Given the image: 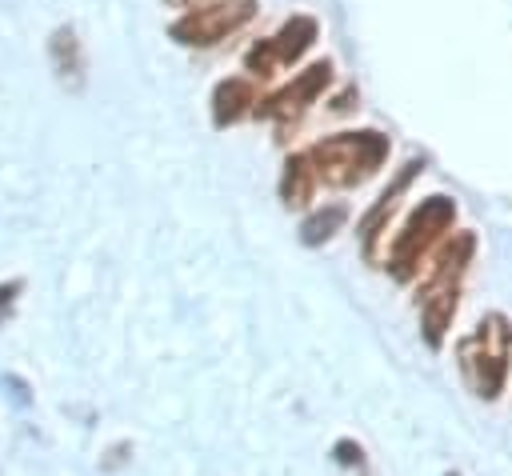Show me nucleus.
<instances>
[{"mask_svg":"<svg viewBox=\"0 0 512 476\" xmlns=\"http://www.w3.org/2000/svg\"><path fill=\"white\" fill-rule=\"evenodd\" d=\"M388 156V136L380 132H340L324 136L308 148V160L316 168V180L332 188H352L364 184Z\"/></svg>","mask_w":512,"mask_h":476,"instance_id":"1","label":"nucleus"},{"mask_svg":"<svg viewBox=\"0 0 512 476\" xmlns=\"http://www.w3.org/2000/svg\"><path fill=\"white\" fill-rule=\"evenodd\" d=\"M508 356H512V328L500 312H492L460 344V368L476 396H484V400L500 396V388L508 380Z\"/></svg>","mask_w":512,"mask_h":476,"instance_id":"2","label":"nucleus"},{"mask_svg":"<svg viewBox=\"0 0 512 476\" xmlns=\"http://www.w3.org/2000/svg\"><path fill=\"white\" fill-rule=\"evenodd\" d=\"M452 220H456V204H452L448 196H428V200L408 216L404 232H400L396 244H392V276H396V280H412L416 268H420V260H424V252L452 228Z\"/></svg>","mask_w":512,"mask_h":476,"instance_id":"3","label":"nucleus"},{"mask_svg":"<svg viewBox=\"0 0 512 476\" xmlns=\"http://www.w3.org/2000/svg\"><path fill=\"white\" fill-rule=\"evenodd\" d=\"M252 16H256V0H216V4H204V8L184 12L180 20H172L168 32H172V40H180V44L208 48V44L224 40L228 32L244 28Z\"/></svg>","mask_w":512,"mask_h":476,"instance_id":"4","label":"nucleus"},{"mask_svg":"<svg viewBox=\"0 0 512 476\" xmlns=\"http://www.w3.org/2000/svg\"><path fill=\"white\" fill-rule=\"evenodd\" d=\"M312 40H316V20H312V16H292L276 36L260 40V44L244 56V64H248L256 76H272L276 68L300 60V56L312 48Z\"/></svg>","mask_w":512,"mask_h":476,"instance_id":"5","label":"nucleus"},{"mask_svg":"<svg viewBox=\"0 0 512 476\" xmlns=\"http://www.w3.org/2000/svg\"><path fill=\"white\" fill-rule=\"evenodd\" d=\"M328 80H332V64L320 60V64L304 68L288 88H280V92H272L268 100H260L256 112H260V116H272V120L280 124V132H288V124H296V120L304 116V108L328 88Z\"/></svg>","mask_w":512,"mask_h":476,"instance_id":"6","label":"nucleus"},{"mask_svg":"<svg viewBox=\"0 0 512 476\" xmlns=\"http://www.w3.org/2000/svg\"><path fill=\"white\" fill-rule=\"evenodd\" d=\"M48 64H52L60 88H68V92H80L84 88L88 64H84V44H80V36H76L72 24L52 28V36H48Z\"/></svg>","mask_w":512,"mask_h":476,"instance_id":"7","label":"nucleus"},{"mask_svg":"<svg viewBox=\"0 0 512 476\" xmlns=\"http://www.w3.org/2000/svg\"><path fill=\"white\" fill-rule=\"evenodd\" d=\"M252 104H260L252 80H244V76H228V80H220L216 92H212V120H216L220 128H224V124H236L240 116L252 112Z\"/></svg>","mask_w":512,"mask_h":476,"instance_id":"8","label":"nucleus"},{"mask_svg":"<svg viewBox=\"0 0 512 476\" xmlns=\"http://www.w3.org/2000/svg\"><path fill=\"white\" fill-rule=\"evenodd\" d=\"M312 184H316V168L308 160V152H296L288 156L284 164V176H280V196L288 208H304L312 200Z\"/></svg>","mask_w":512,"mask_h":476,"instance_id":"9","label":"nucleus"},{"mask_svg":"<svg viewBox=\"0 0 512 476\" xmlns=\"http://www.w3.org/2000/svg\"><path fill=\"white\" fill-rule=\"evenodd\" d=\"M416 172H420V160H412V164H408V168H404V172H400V176H396V180H392V184L384 188V196L376 200V208H372V212L364 216L360 232H364V252H368V256H372V248H376V244H372V240H376V224H380V220H384V216H388V212L396 208V196H400V192L408 188V180H412Z\"/></svg>","mask_w":512,"mask_h":476,"instance_id":"10","label":"nucleus"},{"mask_svg":"<svg viewBox=\"0 0 512 476\" xmlns=\"http://www.w3.org/2000/svg\"><path fill=\"white\" fill-rule=\"evenodd\" d=\"M344 216H348L344 204H328V208L312 212V216L300 224V240H304V244H324V240L344 224Z\"/></svg>","mask_w":512,"mask_h":476,"instance_id":"11","label":"nucleus"},{"mask_svg":"<svg viewBox=\"0 0 512 476\" xmlns=\"http://www.w3.org/2000/svg\"><path fill=\"white\" fill-rule=\"evenodd\" d=\"M332 456H336V464H344V468H364V448H360L356 440H336V444H332Z\"/></svg>","mask_w":512,"mask_h":476,"instance_id":"12","label":"nucleus"},{"mask_svg":"<svg viewBox=\"0 0 512 476\" xmlns=\"http://www.w3.org/2000/svg\"><path fill=\"white\" fill-rule=\"evenodd\" d=\"M124 452H132V444L124 440V444H116V448H108V460H100V468H116L120 460H124Z\"/></svg>","mask_w":512,"mask_h":476,"instance_id":"13","label":"nucleus"},{"mask_svg":"<svg viewBox=\"0 0 512 476\" xmlns=\"http://www.w3.org/2000/svg\"><path fill=\"white\" fill-rule=\"evenodd\" d=\"M172 4H192V0H172Z\"/></svg>","mask_w":512,"mask_h":476,"instance_id":"14","label":"nucleus"},{"mask_svg":"<svg viewBox=\"0 0 512 476\" xmlns=\"http://www.w3.org/2000/svg\"><path fill=\"white\" fill-rule=\"evenodd\" d=\"M452 476H456V472H452Z\"/></svg>","mask_w":512,"mask_h":476,"instance_id":"15","label":"nucleus"}]
</instances>
